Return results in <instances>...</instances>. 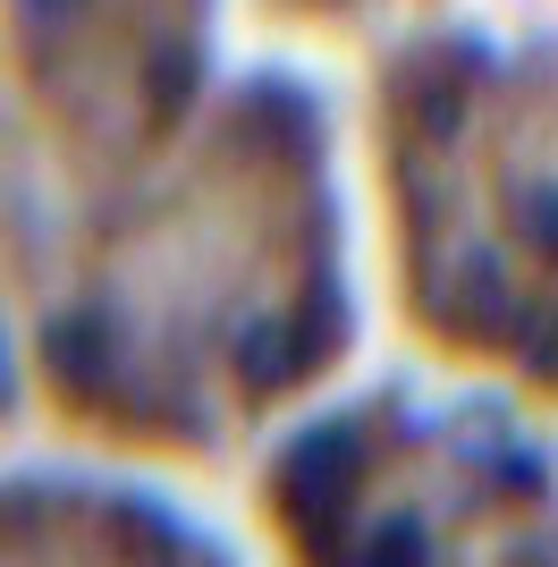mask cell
Masks as SVG:
<instances>
[{
  "instance_id": "1",
  "label": "cell",
  "mask_w": 558,
  "mask_h": 567,
  "mask_svg": "<svg viewBox=\"0 0 558 567\" xmlns=\"http://www.w3.org/2000/svg\"><path fill=\"white\" fill-rule=\"evenodd\" d=\"M364 483V432L355 424H313L297 450L279 457V499L297 508L304 525H330Z\"/></svg>"
},
{
  "instance_id": "2",
  "label": "cell",
  "mask_w": 558,
  "mask_h": 567,
  "mask_svg": "<svg viewBox=\"0 0 558 567\" xmlns=\"http://www.w3.org/2000/svg\"><path fill=\"white\" fill-rule=\"evenodd\" d=\"M229 355H237V373L255 381V390H279V381L304 364V331L288 322V313L262 306V313H246V322L229 331Z\"/></svg>"
},
{
  "instance_id": "3",
  "label": "cell",
  "mask_w": 558,
  "mask_h": 567,
  "mask_svg": "<svg viewBox=\"0 0 558 567\" xmlns=\"http://www.w3.org/2000/svg\"><path fill=\"white\" fill-rule=\"evenodd\" d=\"M508 220H516V237H525L534 255L558 262V178H516L508 187Z\"/></svg>"
},
{
  "instance_id": "4",
  "label": "cell",
  "mask_w": 558,
  "mask_h": 567,
  "mask_svg": "<svg viewBox=\"0 0 558 567\" xmlns=\"http://www.w3.org/2000/svg\"><path fill=\"white\" fill-rule=\"evenodd\" d=\"M355 550H364V559H432V534H423L415 517H381V525L355 534Z\"/></svg>"
},
{
  "instance_id": "5",
  "label": "cell",
  "mask_w": 558,
  "mask_h": 567,
  "mask_svg": "<svg viewBox=\"0 0 558 567\" xmlns=\"http://www.w3.org/2000/svg\"><path fill=\"white\" fill-rule=\"evenodd\" d=\"M18 25L34 34V43H60V34L85 25V0H18Z\"/></svg>"
},
{
  "instance_id": "6",
  "label": "cell",
  "mask_w": 558,
  "mask_h": 567,
  "mask_svg": "<svg viewBox=\"0 0 558 567\" xmlns=\"http://www.w3.org/2000/svg\"><path fill=\"white\" fill-rule=\"evenodd\" d=\"M186 94H195V43L153 51V102H162V111H178Z\"/></svg>"
},
{
  "instance_id": "7",
  "label": "cell",
  "mask_w": 558,
  "mask_h": 567,
  "mask_svg": "<svg viewBox=\"0 0 558 567\" xmlns=\"http://www.w3.org/2000/svg\"><path fill=\"white\" fill-rule=\"evenodd\" d=\"M457 118H465V94L448 85V76H441V85H423V127H441V136H457Z\"/></svg>"
}]
</instances>
